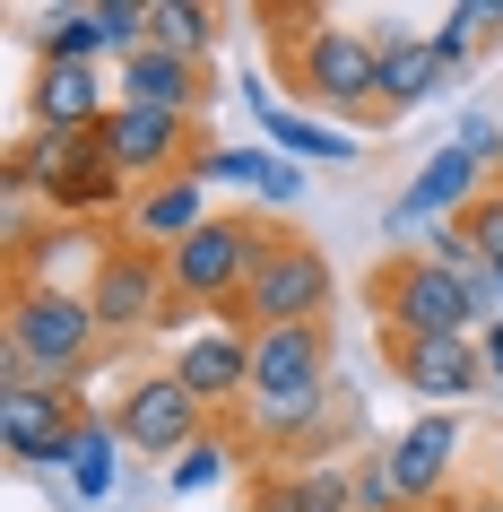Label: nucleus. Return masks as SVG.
<instances>
[{
  "label": "nucleus",
  "mask_w": 503,
  "mask_h": 512,
  "mask_svg": "<svg viewBox=\"0 0 503 512\" xmlns=\"http://www.w3.org/2000/svg\"><path fill=\"white\" fill-rule=\"evenodd\" d=\"M105 348V322L87 287H61V278H9V322H0V356L27 365L44 382H79Z\"/></svg>",
  "instance_id": "f257e3e1"
},
{
  "label": "nucleus",
  "mask_w": 503,
  "mask_h": 512,
  "mask_svg": "<svg viewBox=\"0 0 503 512\" xmlns=\"http://www.w3.org/2000/svg\"><path fill=\"white\" fill-rule=\"evenodd\" d=\"M278 235H287V226H269V217H252V209H217L200 235H183L174 252H165V278H174V296H183L191 313L235 322L243 287H252V270L269 261Z\"/></svg>",
  "instance_id": "f03ea898"
},
{
  "label": "nucleus",
  "mask_w": 503,
  "mask_h": 512,
  "mask_svg": "<svg viewBox=\"0 0 503 512\" xmlns=\"http://www.w3.org/2000/svg\"><path fill=\"white\" fill-rule=\"evenodd\" d=\"M27 191H44V200H53L61 226H70V217L131 209V183L113 174V157L96 148V131H87V139L18 131V148H9V200H27Z\"/></svg>",
  "instance_id": "7ed1b4c3"
},
{
  "label": "nucleus",
  "mask_w": 503,
  "mask_h": 512,
  "mask_svg": "<svg viewBox=\"0 0 503 512\" xmlns=\"http://www.w3.org/2000/svg\"><path fill=\"white\" fill-rule=\"evenodd\" d=\"M373 79H382V44H373V27H330L304 44L295 61H278V87L295 96V113H339V122H382L373 113Z\"/></svg>",
  "instance_id": "20e7f679"
},
{
  "label": "nucleus",
  "mask_w": 503,
  "mask_h": 512,
  "mask_svg": "<svg viewBox=\"0 0 503 512\" xmlns=\"http://www.w3.org/2000/svg\"><path fill=\"white\" fill-rule=\"evenodd\" d=\"M365 304L382 313V330H408V339H477L469 287H460L443 261H425V252H391V261L365 278Z\"/></svg>",
  "instance_id": "39448f33"
},
{
  "label": "nucleus",
  "mask_w": 503,
  "mask_h": 512,
  "mask_svg": "<svg viewBox=\"0 0 503 512\" xmlns=\"http://www.w3.org/2000/svg\"><path fill=\"white\" fill-rule=\"evenodd\" d=\"M79 426H87V408H79L70 382H44V374L0 356V452L18 469H70Z\"/></svg>",
  "instance_id": "423d86ee"
},
{
  "label": "nucleus",
  "mask_w": 503,
  "mask_h": 512,
  "mask_svg": "<svg viewBox=\"0 0 503 512\" xmlns=\"http://www.w3.org/2000/svg\"><path fill=\"white\" fill-rule=\"evenodd\" d=\"M87 304H96L105 339L174 330V278H165V252H148V243H131V235L96 243V278H87Z\"/></svg>",
  "instance_id": "0eeeda50"
},
{
  "label": "nucleus",
  "mask_w": 503,
  "mask_h": 512,
  "mask_svg": "<svg viewBox=\"0 0 503 512\" xmlns=\"http://www.w3.org/2000/svg\"><path fill=\"white\" fill-rule=\"evenodd\" d=\"M330 252H321L313 235H278L269 243V261L252 270V287H243V304H235V322L243 330H295V322H321L330 313Z\"/></svg>",
  "instance_id": "6e6552de"
},
{
  "label": "nucleus",
  "mask_w": 503,
  "mask_h": 512,
  "mask_svg": "<svg viewBox=\"0 0 503 512\" xmlns=\"http://www.w3.org/2000/svg\"><path fill=\"white\" fill-rule=\"evenodd\" d=\"M96 148L113 157V174L131 183V200L148 183H174V174H191L200 165V122H183V113H157V105H113L105 131H96Z\"/></svg>",
  "instance_id": "1a4fd4ad"
},
{
  "label": "nucleus",
  "mask_w": 503,
  "mask_h": 512,
  "mask_svg": "<svg viewBox=\"0 0 503 512\" xmlns=\"http://www.w3.org/2000/svg\"><path fill=\"white\" fill-rule=\"evenodd\" d=\"M113 434H122V452L131 460H183L200 434H209V408L191 400L183 382H174V365L165 374H131L122 382V400H113Z\"/></svg>",
  "instance_id": "9d476101"
},
{
  "label": "nucleus",
  "mask_w": 503,
  "mask_h": 512,
  "mask_svg": "<svg viewBox=\"0 0 503 512\" xmlns=\"http://www.w3.org/2000/svg\"><path fill=\"white\" fill-rule=\"evenodd\" d=\"M382 478L399 486V504L425 512V504H443V486H451V460H460V417L451 408H425L417 426H399L391 443H382Z\"/></svg>",
  "instance_id": "9b49d317"
},
{
  "label": "nucleus",
  "mask_w": 503,
  "mask_h": 512,
  "mask_svg": "<svg viewBox=\"0 0 503 512\" xmlns=\"http://www.w3.org/2000/svg\"><path fill=\"white\" fill-rule=\"evenodd\" d=\"M382 356H391V374L408 382L417 400H434V408L495 391V382H486V356H477V339H408V330H382Z\"/></svg>",
  "instance_id": "f8f14e48"
},
{
  "label": "nucleus",
  "mask_w": 503,
  "mask_h": 512,
  "mask_svg": "<svg viewBox=\"0 0 503 512\" xmlns=\"http://www.w3.org/2000/svg\"><path fill=\"white\" fill-rule=\"evenodd\" d=\"M174 382H183L209 417H217V408H235V400H252V330H243V322L191 330L183 348H174Z\"/></svg>",
  "instance_id": "ddd939ff"
},
{
  "label": "nucleus",
  "mask_w": 503,
  "mask_h": 512,
  "mask_svg": "<svg viewBox=\"0 0 503 512\" xmlns=\"http://www.w3.org/2000/svg\"><path fill=\"white\" fill-rule=\"evenodd\" d=\"M295 391H330V322L252 330V400H295Z\"/></svg>",
  "instance_id": "4468645a"
},
{
  "label": "nucleus",
  "mask_w": 503,
  "mask_h": 512,
  "mask_svg": "<svg viewBox=\"0 0 503 512\" xmlns=\"http://www.w3.org/2000/svg\"><path fill=\"white\" fill-rule=\"evenodd\" d=\"M217 96V70L209 61H183V53H157V44H139V53H122V96L113 105H157V113H183V122H200Z\"/></svg>",
  "instance_id": "2eb2a0df"
},
{
  "label": "nucleus",
  "mask_w": 503,
  "mask_h": 512,
  "mask_svg": "<svg viewBox=\"0 0 503 512\" xmlns=\"http://www.w3.org/2000/svg\"><path fill=\"white\" fill-rule=\"evenodd\" d=\"M373 44H382V79H373V113L382 122H399V113H417L434 87L451 79L443 53H434V35H408V27H373Z\"/></svg>",
  "instance_id": "dca6fc26"
},
{
  "label": "nucleus",
  "mask_w": 503,
  "mask_h": 512,
  "mask_svg": "<svg viewBox=\"0 0 503 512\" xmlns=\"http://www.w3.org/2000/svg\"><path fill=\"white\" fill-rule=\"evenodd\" d=\"M27 113H35V131H53V139H87V131H105V87H96V70H70V61H35V87H27Z\"/></svg>",
  "instance_id": "f3484780"
},
{
  "label": "nucleus",
  "mask_w": 503,
  "mask_h": 512,
  "mask_svg": "<svg viewBox=\"0 0 503 512\" xmlns=\"http://www.w3.org/2000/svg\"><path fill=\"white\" fill-rule=\"evenodd\" d=\"M209 217H217L209 209V183H200V174H174V183H148L131 209H122V235L148 243V252H174V243L200 235Z\"/></svg>",
  "instance_id": "a211bd4d"
},
{
  "label": "nucleus",
  "mask_w": 503,
  "mask_h": 512,
  "mask_svg": "<svg viewBox=\"0 0 503 512\" xmlns=\"http://www.w3.org/2000/svg\"><path fill=\"white\" fill-rule=\"evenodd\" d=\"M252 122H261V139L278 148V157L295 165H330V157H356V139L339 131V122H321V113H295V105H269V87H252Z\"/></svg>",
  "instance_id": "6ab92c4d"
},
{
  "label": "nucleus",
  "mask_w": 503,
  "mask_h": 512,
  "mask_svg": "<svg viewBox=\"0 0 503 512\" xmlns=\"http://www.w3.org/2000/svg\"><path fill=\"white\" fill-rule=\"evenodd\" d=\"M495 44H503V0H460V9H443V27H434L443 70H469V61H486Z\"/></svg>",
  "instance_id": "aec40b11"
},
{
  "label": "nucleus",
  "mask_w": 503,
  "mask_h": 512,
  "mask_svg": "<svg viewBox=\"0 0 503 512\" xmlns=\"http://www.w3.org/2000/svg\"><path fill=\"white\" fill-rule=\"evenodd\" d=\"M113 486H122V434H113V417H87L79 452H70V495L79 504H105Z\"/></svg>",
  "instance_id": "412c9836"
},
{
  "label": "nucleus",
  "mask_w": 503,
  "mask_h": 512,
  "mask_svg": "<svg viewBox=\"0 0 503 512\" xmlns=\"http://www.w3.org/2000/svg\"><path fill=\"white\" fill-rule=\"evenodd\" d=\"M477 174H486V165H477L469 148H434V157L417 165V183H408V191H417V200H425L434 217H460V209L477 200V191H486Z\"/></svg>",
  "instance_id": "4be33fe9"
},
{
  "label": "nucleus",
  "mask_w": 503,
  "mask_h": 512,
  "mask_svg": "<svg viewBox=\"0 0 503 512\" xmlns=\"http://www.w3.org/2000/svg\"><path fill=\"white\" fill-rule=\"evenodd\" d=\"M148 44H157V53H183V61H209L217 9L209 0H157V9H148Z\"/></svg>",
  "instance_id": "5701e85b"
},
{
  "label": "nucleus",
  "mask_w": 503,
  "mask_h": 512,
  "mask_svg": "<svg viewBox=\"0 0 503 512\" xmlns=\"http://www.w3.org/2000/svg\"><path fill=\"white\" fill-rule=\"evenodd\" d=\"M35 53H44V61H70V70H87V61L105 53V18H96V0H87V9H44Z\"/></svg>",
  "instance_id": "b1692460"
},
{
  "label": "nucleus",
  "mask_w": 503,
  "mask_h": 512,
  "mask_svg": "<svg viewBox=\"0 0 503 512\" xmlns=\"http://www.w3.org/2000/svg\"><path fill=\"white\" fill-rule=\"evenodd\" d=\"M252 27L269 35V53H278V61H295L321 27H330V9H321V0H261V9H252Z\"/></svg>",
  "instance_id": "393cba45"
},
{
  "label": "nucleus",
  "mask_w": 503,
  "mask_h": 512,
  "mask_svg": "<svg viewBox=\"0 0 503 512\" xmlns=\"http://www.w3.org/2000/svg\"><path fill=\"white\" fill-rule=\"evenodd\" d=\"M226 469H235V443H226V434H200V443H191L183 460H165V486H174V495H209L217 478H226Z\"/></svg>",
  "instance_id": "a878e982"
},
{
  "label": "nucleus",
  "mask_w": 503,
  "mask_h": 512,
  "mask_svg": "<svg viewBox=\"0 0 503 512\" xmlns=\"http://www.w3.org/2000/svg\"><path fill=\"white\" fill-rule=\"evenodd\" d=\"M451 226L477 243V261H486V270H503V183H495V191H477V200L451 217Z\"/></svg>",
  "instance_id": "bb28decb"
},
{
  "label": "nucleus",
  "mask_w": 503,
  "mask_h": 512,
  "mask_svg": "<svg viewBox=\"0 0 503 512\" xmlns=\"http://www.w3.org/2000/svg\"><path fill=\"white\" fill-rule=\"evenodd\" d=\"M347 512H408L399 486L382 478V460H347Z\"/></svg>",
  "instance_id": "cd10ccee"
},
{
  "label": "nucleus",
  "mask_w": 503,
  "mask_h": 512,
  "mask_svg": "<svg viewBox=\"0 0 503 512\" xmlns=\"http://www.w3.org/2000/svg\"><path fill=\"white\" fill-rule=\"evenodd\" d=\"M148 9H157V0H96L113 53H139V44H148Z\"/></svg>",
  "instance_id": "c85d7f7f"
},
{
  "label": "nucleus",
  "mask_w": 503,
  "mask_h": 512,
  "mask_svg": "<svg viewBox=\"0 0 503 512\" xmlns=\"http://www.w3.org/2000/svg\"><path fill=\"white\" fill-rule=\"evenodd\" d=\"M477 356H486V382L503 391V322H495V330H477Z\"/></svg>",
  "instance_id": "c756f323"
},
{
  "label": "nucleus",
  "mask_w": 503,
  "mask_h": 512,
  "mask_svg": "<svg viewBox=\"0 0 503 512\" xmlns=\"http://www.w3.org/2000/svg\"><path fill=\"white\" fill-rule=\"evenodd\" d=\"M486 478H495V495H503V434H495V452H486Z\"/></svg>",
  "instance_id": "7c9ffc66"
},
{
  "label": "nucleus",
  "mask_w": 503,
  "mask_h": 512,
  "mask_svg": "<svg viewBox=\"0 0 503 512\" xmlns=\"http://www.w3.org/2000/svg\"><path fill=\"white\" fill-rule=\"evenodd\" d=\"M495 113H503V105H495Z\"/></svg>",
  "instance_id": "2f4dec72"
}]
</instances>
